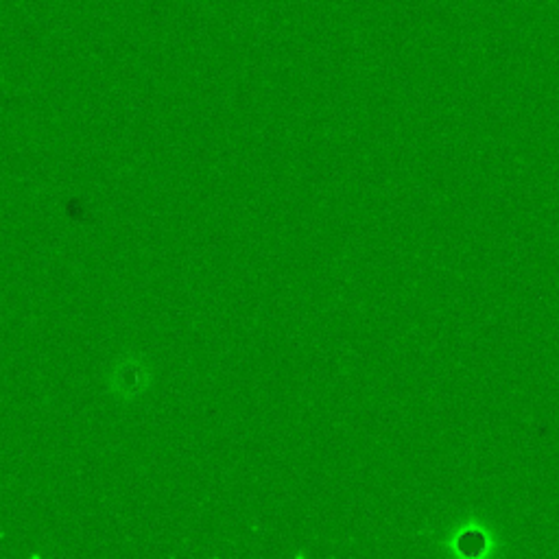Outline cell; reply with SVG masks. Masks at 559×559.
<instances>
[{
	"instance_id": "obj_1",
	"label": "cell",
	"mask_w": 559,
	"mask_h": 559,
	"mask_svg": "<svg viewBox=\"0 0 559 559\" xmlns=\"http://www.w3.org/2000/svg\"><path fill=\"white\" fill-rule=\"evenodd\" d=\"M151 383L149 365L140 356H123L107 374V389L123 400H134L145 394Z\"/></svg>"
}]
</instances>
